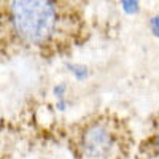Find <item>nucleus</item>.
I'll use <instances>...</instances> for the list:
<instances>
[{
	"mask_svg": "<svg viewBox=\"0 0 159 159\" xmlns=\"http://www.w3.org/2000/svg\"><path fill=\"white\" fill-rule=\"evenodd\" d=\"M59 29L56 0H0V54L7 48H42Z\"/></svg>",
	"mask_w": 159,
	"mask_h": 159,
	"instance_id": "obj_1",
	"label": "nucleus"
},
{
	"mask_svg": "<svg viewBox=\"0 0 159 159\" xmlns=\"http://www.w3.org/2000/svg\"><path fill=\"white\" fill-rule=\"evenodd\" d=\"M80 159H118L124 148L121 123L105 116L83 121L75 135Z\"/></svg>",
	"mask_w": 159,
	"mask_h": 159,
	"instance_id": "obj_2",
	"label": "nucleus"
},
{
	"mask_svg": "<svg viewBox=\"0 0 159 159\" xmlns=\"http://www.w3.org/2000/svg\"><path fill=\"white\" fill-rule=\"evenodd\" d=\"M123 5H124V10L129 11V13H134L137 11V0H123Z\"/></svg>",
	"mask_w": 159,
	"mask_h": 159,
	"instance_id": "obj_3",
	"label": "nucleus"
},
{
	"mask_svg": "<svg viewBox=\"0 0 159 159\" xmlns=\"http://www.w3.org/2000/svg\"><path fill=\"white\" fill-rule=\"evenodd\" d=\"M153 150H154V154L159 157V126H157L154 135H153Z\"/></svg>",
	"mask_w": 159,
	"mask_h": 159,
	"instance_id": "obj_4",
	"label": "nucleus"
},
{
	"mask_svg": "<svg viewBox=\"0 0 159 159\" xmlns=\"http://www.w3.org/2000/svg\"><path fill=\"white\" fill-rule=\"evenodd\" d=\"M153 29H154V32L159 34V16L153 19Z\"/></svg>",
	"mask_w": 159,
	"mask_h": 159,
	"instance_id": "obj_5",
	"label": "nucleus"
}]
</instances>
